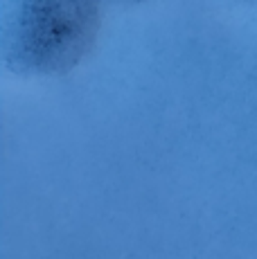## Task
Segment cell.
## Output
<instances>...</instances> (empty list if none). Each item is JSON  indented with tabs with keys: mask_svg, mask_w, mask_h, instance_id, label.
<instances>
[{
	"mask_svg": "<svg viewBox=\"0 0 257 259\" xmlns=\"http://www.w3.org/2000/svg\"><path fill=\"white\" fill-rule=\"evenodd\" d=\"M100 29V0H18L7 23V63L16 72L75 68Z\"/></svg>",
	"mask_w": 257,
	"mask_h": 259,
	"instance_id": "6da1fadb",
	"label": "cell"
},
{
	"mask_svg": "<svg viewBox=\"0 0 257 259\" xmlns=\"http://www.w3.org/2000/svg\"><path fill=\"white\" fill-rule=\"evenodd\" d=\"M131 3H140V0H131Z\"/></svg>",
	"mask_w": 257,
	"mask_h": 259,
	"instance_id": "7a4b0ae2",
	"label": "cell"
}]
</instances>
